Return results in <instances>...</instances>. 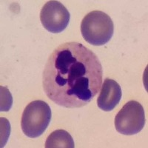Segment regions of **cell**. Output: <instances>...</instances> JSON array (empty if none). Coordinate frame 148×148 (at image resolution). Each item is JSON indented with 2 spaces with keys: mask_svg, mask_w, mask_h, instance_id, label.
I'll use <instances>...</instances> for the list:
<instances>
[{
  "mask_svg": "<svg viewBox=\"0 0 148 148\" xmlns=\"http://www.w3.org/2000/svg\"><path fill=\"white\" fill-rule=\"evenodd\" d=\"M51 120V109L48 104L42 100L32 101L22 113V132L29 138H38L48 127Z\"/></svg>",
  "mask_w": 148,
  "mask_h": 148,
  "instance_id": "cell-3",
  "label": "cell"
},
{
  "mask_svg": "<svg viewBox=\"0 0 148 148\" xmlns=\"http://www.w3.org/2000/svg\"><path fill=\"white\" fill-rule=\"evenodd\" d=\"M122 92L119 84L115 80L106 79L98 97V107L104 111H111L116 108L121 99Z\"/></svg>",
  "mask_w": 148,
  "mask_h": 148,
  "instance_id": "cell-6",
  "label": "cell"
},
{
  "mask_svg": "<svg viewBox=\"0 0 148 148\" xmlns=\"http://www.w3.org/2000/svg\"><path fill=\"white\" fill-rule=\"evenodd\" d=\"M145 125L143 107L134 100L127 102L115 118V127L117 132L126 136L137 134L143 129Z\"/></svg>",
  "mask_w": 148,
  "mask_h": 148,
  "instance_id": "cell-4",
  "label": "cell"
},
{
  "mask_svg": "<svg viewBox=\"0 0 148 148\" xmlns=\"http://www.w3.org/2000/svg\"><path fill=\"white\" fill-rule=\"evenodd\" d=\"M69 11L58 1H49L42 7L40 20L49 32L59 34L67 27L70 22Z\"/></svg>",
  "mask_w": 148,
  "mask_h": 148,
  "instance_id": "cell-5",
  "label": "cell"
},
{
  "mask_svg": "<svg viewBox=\"0 0 148 148\" xmlns=\"http://www.w3.org/2000/svg\"><path fill=\"white\" fill-rule=\"evenodd\" d=\"M81 32L89 44L102 46L111 39L114 33V25L110 17L100 10L90 12L82 21Z\"/></svg>",
  "mask_w": 148,
  "mask_h": 148,
  "instance_id": "cell-2",
  "label": "cell"
},
{
  "mask_svg": "<svg viewBox=\"0 0 148 148\" xmlns=\"http://www.w3.org/2000/svg\"><path fill=\"white\" fill-rule=\"evenodd\" d=\"M97 56L78 42L60 45L50 55L42 76L43 89L55 104L82 108L90 102L102 84Z\"/></svg>",
  "mask_w": 148,
  "mask_h": 148,
  "instance_id": "cell-1",
  "label": "cell"
},
{
  "mask_svg": "<svg viewBox=\"0 0 148 148\" xmlns=\"http://www.w3.org/2000/svg\"><path fill=\"white\" fill-rule=\"evenodd\" d=\"M46 148H73L74 141L68 132L56 130L49 135L45 142Z\"/></svg>",
  "mask_w": 148,
  "mask_h": 148,
  "instance_id": "cell-7",
  "label": "cell"
},
{
  "mask_svg": "<svg viewBox=\"0 0 148 148\" xmlns=\"http://www.w3.org/2000/svg\"><path fill=\"white\" fill-rule=\"evenodd\" d=\"M13 104V99L7 88L1 87V111H8Z\"/></svg>",
  "mask_w": 148,
  "mask_h": 148,
  "instance_id": "cell-8",
  "label": "cell"
}]
</instances>
